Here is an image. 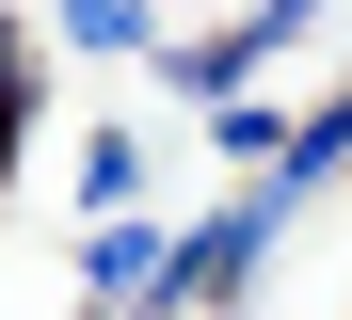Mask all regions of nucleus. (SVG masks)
<instances>
[{"label":"nucleus","instance_id":"4","mask_svg":"<svg viewBox=\"0 0 352 320\" xmlns=\"http://www.w3.org/2000/svg\"><path fill=\"white\" fill-rule=\"evenodd\" d=\"M336 160H352V96H320L305 128H288V160H272V192H288V209H305V192H320Z\"/></svg>","mask_w":352,"mask_h":320},{"label":"nucleus","instance_id":"1","mask_svg":"<svg viewBox=\"0 0 352 320\" xmlns=\"http://www.w3.org/2000/svg\"><path fill=\"white\" fill-rule=\"evenodd\" d=\"M272 240H288V192L256 176V192H241V209H208L192 240H176V273H160V288H176V304H241V288L272 273Z\"/></svg>","mask_w":352,"mask_h":320},{"label":"nucleus","instance_id":"3","mask_svg":"<svg viewBox=\"0 0 352 320\" xmlns=\"http://www.w3.org/2000/svg\"><path fill=\"white\" fill-rule=\"evenodd\" d=\"M256 64H272L256 32H176V48H160V81H176V96H192V112H224V96H241V81H256Z\"/></svg>","mask_w":352,"mask_h":320},{"label":"nucleus","instance_id":"7","mask_svg":"<svg viewBox=\"0 0 352 320\" xmlns=\"http://www.w3.org/2000/svg\"><path fill=\"white\" fill-rule=\"evenodd\" d=\"M224 160L272 176V160H288V112H272V96H224Z\"/></svg>","mask_w":352,"mask_h":320},{"label":"nucleus","instance_id":"8","mask_svg":"<svg viewBox=\"0 0 352 320\" xmlns=\"http://www.w3.org/2000/svg\"><path fill=\"white\" fill-rule=\"evenodd\" d=\"M32 96H48V64H32V32H16V17H0V112L32 128Z\"/></svg>","mask_w":352,"mask_h":320},{"label":"nucleus","instance_id":"5","mask_svg":"<svg viewBox=\"0 0 352 320\" xmlns=\"http://www.w3.org/2000/svg\"><path fill=\"white\" fill-rule=\"evenodd\" d=\"M96 209H144V145H129V128L80 145V224H96Z\"/></svg>","mask_w":352,"mask_h":320},{"label":"nucleus","instance_id":"2","mask_svg":"<svg viewBox=\"0 0 352 320\" xmlns=\"http://www.w3.org/2000/svg\"><path fill=\"white\" fill-rule=\"evenodd\" d=\"M80 273H96V320H160V304H176V288H160V273H176V240H160L144 209H96Z\"/></svg>","mask_w":352,"mask_h":320},{"label":"nucleus","instance_id":"9","mask_svg":"<svg viewBox=\"0 0 352 320\" xmlns=\"http://www.w3.org/2000/svg\"><path fill=\"white\" fill-rule=\"evenodd\" d=\"M241 32H256V48H288V32H320V0H256Z\"/></svg>","mask_w":352,"mask_h":320},{"label":"nucleus","instance_id":"6","mask_svg":"<svg viewBox=\"0 0 352 320\" xmlns=\"http://www.w3.org/2000/svg\"><path fill=\"white\" fill-rule=\"evenodd\" d=\"M48 32H65V48H144L160 17H144V0H65V17H48Z\"/></svg>","mask_w":352,"mask_h":320}]
</instances>
